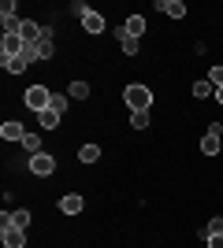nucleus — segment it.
I'll return each instance as SVG.
<instances>
[{
  "instance_id": "nucleus-1",
  "label": "nucleus",
  "mask_w": 223,
  "mask_h": 248,
  "mask_svg": "<svg viewBox=\"0 0 223 248\" xmlns=\"http://www.w3.org/2000/svg\"><path fill=\"white\" fill-rule=\"evenodd\" d=\"M123 100H127L130 111H149V108H153V89H149V85H127V89H123Z\"/></svg>"
},
{
  "instance_id": "nucleus-2",
  "label": "nucleus",
  "mask_w": 223,
  "mask_h": 248,
  "mask_svg": "<svg viewBox=\"0 0 223 248\" xmlns=\"http://www.w3.org/2000/svg\"><path fill=\"white\" fill-rule=\"evenodd\" d=\"M0 26H4L8 37H19L22 19H19V4H15V0H4V4H0Z\"/></svg>"
},
{
  "instance_id": "nucleus-3",
  "label": "nucleus",
  "mask_w": 223,
  "mask_h": 248,
  "mask_svg": "<svg viewBox=\"0 0 223 248\" xmlns=\"http://www.w3.org/2000/svg\"><path fill=\"white\" fill-rule=\"evenodd\" d=\"M26 108H30L34 115H41L45 108H49V104H52V93H49V89H45V85H30V89H26Z\"/></svg>"
},
{
  "instance_id": "nucleus-4",
  "label": "nucleus",
  "mask_w": 223,
  "mask_h": 248,
  "mask_svg": "<svg viewBox=\"0 0 223 248\" xmlns=\"http://www.w3.org/2000/svg\"><path fill=\"white\" fill-rule=\"evenodd\" d=\"M22 52H26V41H22V37H8V33L0 37V60H15Z\"/></svg>"
},
{
  "instance_id": "nucleus-5",
  "label": "nucleus",
  "mask_w": 223,
  "mask_h": 248,
  "mask_svg": "<svg viewBox=\"0 0 223 248\" xmlns=\"http://www.w3.org/2000/svg\"><path fill=\"white\" fill-rule=\"evenodd\" d=\"M26 167H30V170H34V174H52V170H56V159H52V155H49V152H37V155H30V159H26Z\"/></svg>"
},
{
  "instance_id": "nucleus-6",
  "label": "nucleus",
  "mask_w": 223,
  "mask_h": 248,
  "mask_svg": "<svg viewBox=\"0 0 223 248\" xmlns=\"http://www.w3.org/2000/svg\"><path fill=\"white\" fill-rule=\"evenodd\" d=\"M0 241H4V248H26V233H22L19 226H11V222H4Z\"/></svg>"
},
{
  "instance_id": "nucleus-7",
  "label": "nucleus",
  "mask_w": 223,
  "mask_h": 248,
  "mask_svg": "<svg viewBox=\"0 0 223 248\" xmlns=\"http://www.w3.org/2000/svg\"><path fill=\"white\" fill-rule=\"evenodd\" d=\"M220 130H223V126L216 123L212 130H208V134L201 137V152H205V155H220V148H223V141H220Z\"/></svg>"
},
{
  "instance_id": "nucleus-8",
  "label": "nucleus",
  "mask_w": 223,
  "mask_h": 248,
  "mask_svg": "<svg viewBox=\"0 0 223 248\" xmlns=\"http://www.w3.org/2000/svg\"><path fill=\"white\" fill-rule=\"evenodd\" d=\"M26 134H30V130H26L22 123H15V119L0 126V137H4V141H19V145H22V137H26Z\"/></svg>"
},
{
  "instance_id": "nucleus-9",
  "label": "nucleus",
  "mask_w": 223,
  "mask_h": 248,
  "mask_svg": "<svg viewBox=\"0 0 223 248\" xmlns=\"http://www.w3.org/2000/svg\"><path fill=\"white\" fill-rule=\"evenodd\" d=\"M52 52H56V45H52V30H49V26H41V41H37V60H52Z\"/></svg>"
},
{
  "instance_id": "nucleus-10",
  "label": "nucleus",
  "mask_w": 223,
  "mask_h": 248,
  "mask_svg": "<svg viewBox=\"0 0 223 248\" xmlns=\"http://www.w3.org/2000/svg\"><path fill=\"white\" fill-rule=\"evenodd\" d=\"M82 30L93 33V37H97V33H104V15H101V11H89V15L82 19Z\"/></svg>"
},
{
  "instance_id": "nucleus-11",
  "label": "nucleus",
  "mask_w": 223,
  "mask_h": 248,
  "mask_svg": "<svg viewBox=\"0 0 223 248\" xmlns=\"http://www.w3.org/2000/svg\"><path fill=\"white\" fill-rule=\"evenodd\" d=\"M60 211H64V215H78V211H82V197H78V193H64V197H60Z\"/></svg>"
},
{
  "instance_id": "nucleus-12",
  "label": "nucleus",
  "mask_w": 223,
  "mask_h": 248,
  "mask_svg": "<svg viewBox=\"0 0 223 248\" xmlns=\"http://www.w3.org/2000/svg\"><path fill=\"white\" fill-rule=\"evenodd\" d=\"M156 8L168 11L171 19H186V4H182V0H156Z\"/></svg>"
},
{
  "instance_id": "nucleus-13",
  "label": "nucleus",
  "mask_w": 223,
  "mask_h": 248,
  "mask_svg": "<svg viewBox=\"0 0 223 248\" xmlns=\"http://www.w3.org/2000/svg\"><path fill=\"white\" fill-rule=\"evenodd\" d=\"M123 33L138 41L141 33H145V15H130V19H127V26H123Z\"/></svg>"
},
{
  "instance_id": "nucleus-14",
  "label": "nucleus",
  "mask_w": 223,
  "mask_h": 248,
  "mask_svg": "<svg viewBox=\"0 0 223 248\" xmlns=\"http://www.w3.org/2000/svg\"><path fill=\"white\" fill-rule=\"evenodd\" d=\"M19 37H22L26 45H37V41H41V30H37V22H26V19H22V30H19Z\"/></svg>"
},
{
  "instance_id": "nucleus-15",
  "label": "nucleus",
  "mask_w": 223,
  "mask_h": 248,
  "mask_svg": "<svg viewBox=\"0 0 223 248\" xmlns=\"http://www.w3.org/2000/svg\"><path fill=\"white\" fill-rule=\"evenodd\" d=\"M0 63H4V71H8V74H22L26 67H30V60H26V56H15V60H0Z\"/></svg>"
},
{
  "instance_id": "nucleus-16",
  "label": "nucleus",
  "mask_w": 223,
  "mask_h": 248,
  "mask_svg": "<svg viewBox=\"0 0 223 248\" xmlns=\"http://www.w3.org/2000/svg\"><path fill=\"white\" fill-rule=\"evenodd\" d=\"M4 222H11V226H19V230H26V226H30V211H26V207H19V211H11Z\"/></svg>"
},
{
  "instance_id": "nucleus-17",
  "label": "nucleus",
  "mask_w": 223,
  "mask_h": 248,
  "mask_svg": "<svg viewBox=\"0 0 223 248\" xmlns=\"http://www.w3.org/2000/svg\"><path fill=\"white\" fill-rule=\"evenodd\" d=\"M60 119H64V115H56V111H52V108H45V111H41V115H37V123H41V126H45V130H56V126H60Z\"/></svg>"
},
{
  "instance_id": "nucleus-18",
  "label": "nucleus",
  "mask_w": 223,
  "mask_h": 248,
  "mask_svg": "<svg viewBox=\"0 0 223 248\" xmlns=\"http://www.w3.org/2000/svg\"><path fill=\"white\" fill-rule=\"evenodd\" d=\"M22 148H26V155L45 152V148H41V137H37V134H26V137H22Z\"/></svg>"
},
{
  "instance_id": "nucleus-19",
  "label": "nucleus",
  "mask_w": 223,
  "mask_h": 248,
  "mask_svg": "<svg viewBox=\"0 0 223 248\" xmlns=\"http://www.w3.org/2000/svg\"><path fill=\"white\" fill-rule=\"evenodd\" d=\"M212 89H216V85L208 82V78H201V82H193V89H190V93L197 96V100H205V96H212Z\"/></svg>"
},
{
  "instance_id": "nucleus-20",
  "label": "nucleus",
  "mask_w": 223,
  "mask_h": 248,
  "mask_svg": "<svg viewBox=\"0 0 223 248\" xmlns=\"http://www.w3.org/2000/svg\"><path fill=\"white\" fill-rule=\"evenodd\" d=\"M78 159H82V163H97V159H101V148L97 145H82L78 148Z\"/></svg>"
},
{
  "instance_id": "nucleus-21",
  "label": "nucleus",
  "mask_w": 223,
  "mask_h": 248,
  "mask_svg": "<svg viewBox=\"0 0 223 248\" xmlns=\"http://www.w3.org/2000/svg\"><path fill=\"white\" fill-rule=\"evenodd\" d=\"M67 93H71V100H86V96H89V82H71Z\"/></svg>"
},
{
  "instance_id": "nucleus-22",
  "label": "nucleus",
  "mask_w": 223,
  "mask_h": 248,
  "mask_svg": "<svg viewBox=\"0 0 223 248\" xmlns=\"http://www.w3.org/2000/svg\"><path fill=\"white\" fill-rule=\"evenodd\" d=\"M130 126L134 130H149V111H130Z\"/></svg>"
},
{
  "instance_id": "nucleus-23",
  "label": "nucleus",
  "mask_w": 223,
  "mask_h": 248,
  "mask_svg": "<svg viewBox=\"0 0 223 248\" xmlns=\"http://www.w3.org/2000/svg\"><path fill=\"white\" fill-rule=\"evenodd\" d=\"M119 45H123V52H127V56H134V52H138V41H134V37H127V33H123V26H119Z\"/></svg>"
},
{
  "instance_id": "nucleus-24",
  "label": "nucleus",
  "mask_w": 223,
  "mask_h": 248,
  "mask_svg": "<svg viewBox=\"0 0 223 248\" xmlns=\"http://www.w3.org/2000/svg\"><path fill=\"white\" fill-rule=\"evenodd\" d=\"M201 233H205V237H216V233H223V218H220V215H216V218H208V226H205Z\"/></svg>"
},
{
  "instance_id": "nucleus-25",
  "label": "nucleus",
  "mask_w": 223,
  "mask_h": 248,
  "mask_svg": "<svg viewBox=\"0 0 223 248\" xmlns=\"http://www.w3.org/2000/svg\"><path fill=\"white\" fill-rule=\"evenodd\" d=\"M49 108H52L56 115H64L67 111V93H52V104H49Z\"/></svg>"
},
{
  "instance_id": "nucleus-26",
  "label": "nucleus",
  "mask_w": 223,
  "mask_h": 248,
  "mask_svg": "<svg viewBox=\"0 0 223 248\" xmlns=\"http://www.w3.org/2000/svg\"><path fill=\"white\" fill-rule=\"evenodd\" d=\"M67 11H71V15H78V19H86V15H89V4H86V0H74Z\"/></svg>"
},
{
  "instance_id": "nucleus-27",
  "label": "nucleus",
  "mask_w": 223,
  "mask_h": 248,
  "mask_svg": "<svg viewBox=\"0 0 223 248\" xmlns=\"http://www.w3.org/2000/svg\"><path fill=\"white\" fill-rule=\"evenodd\" d=\"M208 82H212L216 89H223V67H212V71H208Z\"/></svg>"
},
{
  "instance_id": "nucleus-28",
  "label": "nucleus",
  "mask_w": 223,
  "mask_h": 248,
  "mask_svg": "<svg viewBox=\"0 0 223 248\" xmlns=\"http://www.w3.org/2000/svg\"><path fill=\"white\" fill-rule=\"evenodd\" d=\"M208 248H223V233H216V237H208Z\"/></svg>"
},
{
  "instance_id": "nucleus-29",
  "label": "nucleus",
  "mask_w": 223,
  "mask_h": 248,
  "mask_svg": "<svg viewBox=\"0 0 223 248\" xmlns=\"http://www.w3.org/2000/svg\"><path fill=\"white\" fill-rule=\"evenodd\" d=\"M216 104H223V89H216Z\"/></svg>"
}]
</instances>
